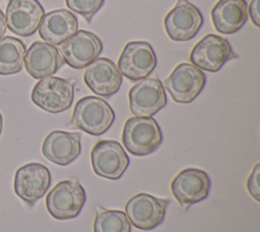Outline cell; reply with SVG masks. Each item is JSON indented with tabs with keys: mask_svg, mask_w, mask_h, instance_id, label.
<instances>
[{
	"mask_svg": "<svg viewBox=\"0 0 260 232\" xmlns=\"http://www.w3.org/2000/svg\"><path fill=\"white\" fill-rule=\"evenodd\" d=\"M115 121V112L108 102L95 96H86L74 106L72 125L91 135H102Z\"/></svg>",
	"mask_w": 260,
	"mask_h": 232,
	"instance_id": "6da1fadb",
	"label": "cell"
},
{
	"mask_svg": "<svg viewBox=\"0 0 260 232\" xmlns=\"http://www.w3.org/2000/svg\"><path fill=\"white\" fill-rule=\"evenodd\" d=\"M122 142L125 149L134 156H147L162 142V132L152 117H130L126 120Z\"/></svg>",
	"mask_w": 260,
	"mask_h": 232,
	"instance_id": "7a4b0ae2",
	"label": "cell"
},
{
	"mask_svg": "<svg viewBox=\"0 0 260 232\" xmlns=\"http://www.w3.org/2000/svg\"><path fill=\"white\" fill-rule=\"evenodd\" d=\"M30 98L35 105L49 113H61L73 103L74 83L62 77L47 76L36 83Z\"/></svg>",
	"mask_w": 260,
	"mask_h": 232,
	"instance_id": "3957f363",
	"label": "cell"
},
{
	"mask_svg": "<svg viewBox=\"0 0 260 232\" xmlns=\"http://www.w3.org/2000/svg\"><path fill=\"white\" fill-rule=\"evenodd\" d=\"M85 200V190L77 180H63L49 191L46 207L53 218L69 220L80 214Z\"/></svg>",
	"mask_w": 260,
	"mask_h": 232,
	"instance_id": "277c9868",
	"label": "cell"
},
{
	"mask_svg": "<svg viewBox=\"0 0 260 232\" xmlns=\"http://www.w3.org/2000/svg\"><path fill=\"white\" fill-rule=\"evenodd\" d=\"M205 82L206 76L201 69L190 63H180L165 79L164 85L175 102L189 104L203 91Z\"/></svg>",
	"mask_w": 260,
	"mask_h": 232,
	"instance_id": "5b68a950",
	"label": "cell"
},
{
	"mask_svg": "<svg viewBox=\"0 0 260 232\" xmlns=\"http://www.w3.org/2000/svg\"><path fill=\"white\" fill-rule=\"evenodd\" d=\"M203 24L201 11L188 0H178L165 17L164 25L168 37L175 42L192 40Z\"/></svg>",
	"mask_w": 260,
	"mask_h": 232,
	"instance_id": "8992f818",
	"label": "cell"
},
{
	"mask_svg": "<svg viewBox=\"0 0 260 232\" xmlns=\"http://www.w3.org/2000/svg\"><path fill=\"white\" fill-rule=\"evenodd\" d=\"M156 55L151 45L144 41L129 42L118 60V69L131 81L147 77L156 67Z\"/></svg>",
	"mask_w": 260,
	"mask_h": 232,
	"instance_id": "52a82bcc",
	"label": "cell"
},
{
	"mask_svg": "<svg viewBox=\"0 0 260 232\" xmlns=\"http://www.w3.org/2000/svg\"><path fill=\"white\" fill-rule=\"evenodd\" d=\"M90 159L93 172L110 180L121 178L130 164L122 144L113 139L98 141L91 150Z\"/></svg>",
	"mask_w": 260,
	"mask_h": 232,
	"instance_id": "ba28073f",
	"label": "cell"
},
{
	"mask_svg": "<svg viewBox=\"0 0 260 232\" xmlns=\"http://www.w3.org/2000/svg\"><path fill=\"white\" fill-rule=\"evenodd\" d=\"M237 58L229 41L217 35L208 34L193 47L190 62L201 70L217 72L228 61Z\"/></svg>",
	"mask_w": 260,
	"mask_h": 232,
	"instance_id": "9c48e42d",
	"label": "cell"
},
{
	"mask_svg": "<svg viewBox=\"0 0 260 232\" xmlns=\"http://www.w3.org/2000/svg\"><path fill=\"white\" fill-rule=\"evenodd\" d=\"M169 202L168 198H159L141 192L127 201L126 216L134 227L149 231L162 223Z\"/></svg>",
	"mask_w": 260,
	"mask_h": 232,
	"instance_id": "30bf717a",
	"label": "cell"
},
{
	"mask_svg": "<svg viewBox=\"0 0 260 232\" xmlns=\"http://www.w3.org/2000/svg\"><path fill=\"white\" fill-rule=\"evenodd\" d=\"M209 175L197 168H186L180 171L171 183V191L176 200L185 210L205 199L210 191Z\"/></svg>",
	"mask_w": 260,
	"mask_h": 232,
	"instance_id": "8fae6325",
	"label": "cell"
},
{
	"mask_svg": "<svg viewBox=\"0 0 260 232\" xmlns=\"http://www.w3.org/2000/svg\"><path fill=\"white\" fill-rule=\"evenodd\" d=\"M50 170L41 163H28L19 167L14 176L16 195L29 206L41 199L51 186Z\"/></svg>",
	"mask_w": 260,
	"mask_h": 232,
	"instance_id": "7c38bea8",
	"label": "cell"
},
{
	"mask_svg": "<svg viewBox=\"0 0 260 232\" xmlns=\"http://www.w3.org/2000/svg\"><path fill=\"white\" fill-rule=\"evenodd\" d=\"M128 98L131 113L138 117H151L167 105L165 88L154 77L140 79L130 89Z\"/></svg>",
	"mask_w": 260,
	"mask_h": 232,
	"instance_id": "4fadbf2b",
	"label": "cell"
},
{
	"mask_svg": "<svg viewBox=\"0 0 260 232\" xmlns=\"http://www.w3.org/2000/svg\"><path fill=\"white\" fill-rule=\"evenodd\" d=\"M103 51L101 39L93 33L80 30L60 48L64 62L74 69H82L93 62Z\"/></svg>",
	"mask_w": 260,
	"mask_h": 232,
	"instance_id": "5bb4252c",
	"label": "cell"
},
{
	"mask_svg": "<svg viewBox=\"0 0 260 232\" xmlns=\"http://www.w3.org/2000/svg\"><path fill=\"white\" fill-rule=\"evenodd\" d=\"M44 15V7L38 0H9L6 26L17 36L29 37L37 32Z\"/></svg>",
	"mask_w": 260,
	"mask_h": 232,
	"instance_id": "9a60e30c",
	"label": "cell"
},
{
	"mask_svg": "<svg viewBox=\"0 0 260 232\" xmlns=\"http://www.w3.org/2000/svg\"><path fill=\"white\" fill-rule=\"evenodd\" d=\"M83 80L89 90L98 96L111 97L120 90L122 74L114 61L101 57L86 66Z\"/></svg>",
	"mask_w": 260,
	"mask_h": 232,
	"instance_id": "2e32d148",
	"label": "cell"
},
{
	"mask_svg": "<svg viewBox=\"0 0 260 232\" xmlns=\"http://www.w3.org/2000/svg\"><path fill=\"white\" fill-rule=\"evenodd\" d=\"M81 153V134L54 130L43 141L42 154L46 159L59 166H67Z\"/></svg>",
	"mask_w": 260,
	"mask_h": 232,
	"instance_id": "e0dca14e",
	"label": "cell"
},
{
	"mask_svg": "<svg viewBox=\"0 0 260 232\" xmlns=\"http://www.w3.org/2000/svg\"><path fill=\"white\" fill-rule=\"evenodd\" d=\"M64 63L61 53L55 46L41 41L34 42L24 56L25 69L36 79L52 76Z\"/></svg>",
	"mask_w": 260,
	"mask_h": 232,
	"instance_id": "ac0fdd59",
	"label": "cell"
},
{
	"mask_svg": "<svg viewBox=\"0 0 260 232\" xmlns=\"http://www.w3.org/2000/svg\"><path fill=\"white\" fill-rule=\"evenodd\" d=\"M77 31V17L67 9H57L46 13L39 26L40 37L53 46L62 45Z\"/></svg>",
	"mask_w": 260,
	"mask_h": 232,
	"instance_id": "d6986e66",
	"label": "cell"
},
{
	"mask_svg": "<svg viewBox=\"0 0 260 232\" xmlns=\"http://www.w3.org/2000/svg\"><path fill=\"white\" fill-rule=\"evenodd\" d=\"M247 19L248 5L245 0H218L211 9L213 26L220 34L237 33Z\"/></svg>",
	"mask_w": 260,
	"mask_h": 232,
	"instance_id": "ffe728a7",
	"label": "cell"
},
{
	"mask_svg": "<svg viewBox=\"0 0 260 232\" xmlns=\"http://www.w3.org/2000/svg\"><path fill=\"white\" fill-rule=\"evenodd\" d=\"M26 47L24 43L10 36L0 39V74L10 75L21 71L24 65Z\"/></svg>",
	"mask_w": 260,
	"mask_h": 232,
	"instance_id": "44dd1931",
	"label": "cell"
},
{
	"mask_svg": "<svg viewBox=\"0 0 260 232\" xmlns=\"http://www.w3.org/2000/svg\"><path fill=\"white\" fill-rule=\"evenodd\" d=\"M93 232H131V224L124 212L99 208L95 212Z\"/></svg>",
	"mask_w": 260,
	"mask_h": 232,
	"instance_id": "7402d4cb",
	"label": "cell"
},
{
	"mask_svg": "<svg viewBox=\"0 0 260 232\" xmlns=\"http://www.w3.org/2000/svg\"><path fill=\"white\" fill-rule=\"evenodd\" d=\"M65 2L70 10L82 15L87 22H90L105 0H65Z\"/></svg>",
	"mask_w": 260,
	"mask_h": 232,
	"instance_id": "603a6c76",
	"label": "cell"
},
{
	"mask_svg": "<svg viewBox=\"0 0 260 232\" xmlns=\"http://www.w3.org/2000/svg\"><path fill=\"white\" fill-rule=\"evenodd\" d=\"M259 174H260V164H256L247 179V189H248L250 195L257 201L260 200Z\"/></svg>",
	"mask_w": 260,
	"mask_h": 232,
	"instance_id": "cb8c5ba5",
	"label": "cell"
},
{
	"mask_svg": "<svg viewBox=\"0 0 260 232\" xmlns=\"http://www.w3.org/2000/svg\"><path fill=\"white\" fill-rule=\"evenodd\" d=\"M259 1L260 0H252L248 7V14L251 17L252 22L259 27L260 26V15H259Z\"/></svg>",
	"mask_w": 260,
	"mask_h": 232,
	"instance_id": "d4e9b609",
	"label": "cell"
},
{
	"mask_svg": "<svg viewBox=\"0 0 260 232\" xmlns=\"http://www.w3.org/2000/svg\"><path fill=\"white\" fill-rule=\"evenodd\" d=\"M5 32H6V19L3 11L0 9V39L3 38Z\"/></svg>",
	"mask_w": 260,
	"mask_h": 232,
	"instance_id": "484cf974",
	"label": "cell"
},
{
	"mask_svg": "<svg viewBox=\"0 0 260 232\" xmlns=\"http://www.w3.org/2000/svg\"><path fill=\"white\" fill-rule=\"evenodd\" d=\"M2 129H3V117H2V114L0 113V134L2 132Z\"/></svg>",
	"mask_w": 260,
	"mask_h": 232,
	"instance_id": "4316f807",
	"label": "cell"
}]
</instances>
